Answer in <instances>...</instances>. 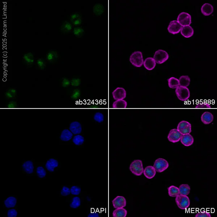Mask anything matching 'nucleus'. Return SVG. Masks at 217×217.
<instances>
[{"instance_id":"nucleus-1","label":"nucleus","mask_w":217,"mask_h":217,"mask_svg":"<svg viewBox=\"0 0 217 217\" xmlns=\"http://www.w3.org/2000/svg\"><path fill=\"white\" fill-rule=\"evenodd\" d=\"M129 169L134 175L138 176H141L144 170L142 161L140 160H134L130 164Z\"/></svg>"},{"instance_id":"nucleus-2","label":"nucleus","mask_w":217,"mask_h":217,"mask_svg":"<svg viewBox=\"0 0 217 217\" xmlns=\"http://www.w3.org/2000/svg\"><path fill=\"white\" fill-rule=\"evenodd\" d=\"M175 198L176 204L179 209L185 210L189 207L190 202L187 196L179 194Z\"/></svg>"},{"instance_id":"nucleus-3","label":"nucleus","mask_w":217,"mask_h":217,"mask_svg":"<svg viewBox=\"0 0 217 217\" xmlns=\"http://www.w3.org/2000/svg\"><path fill=\"white\" fill-rule=\"evenodd\" d=\"M130 61L131 63L136 67L142 66L144 63L142 52L140 51L134 52L130 56Z\"/></svg>"},{"instance_id":"nucleus-4","label":"nucleus","mask_w":217,"mask_h":217,"mask_svg":"<svg viewBox=\"0 0 217 217\" xmlns=\"http://www.w3.org/2000/svg\"><path fill=\"white\" fill-rule=\"evenodd\" d=\"M175 92L178 99L181 101H187L190 97V92L187 87L178 86L176 89Z\"/></svg>"},{"instance_id":"nucleus-5","label":"nucleus","mask_w":217,"mask_h":217,"mask_svg":"<svg viewBox=\"0 0 217 217\" xmlns=\"http://www.w3.org/2000/svg\"><path fill=\"white\" fill-rule=\"evenodd\" d=\"M153 167L155 168L156 172L160 173L167 170L169 167V164L165 159L160 158L155 161Z\"/></svg>"},{"instance_id":"nucleus-6","label":"nucleus","mask_w":217,"mask_h":217,"mask_svg":"<svg viewBox=\"0 0 217 217\" xmlns=\"http://www.w3.org/2000/svg\"><path fill=\"white\" fill-rule=\"evenodd\" d=\"M177 130L182 135L190 134L191 132V125L189 122L182 121L178 124Z\"/></svg>"},{"instance_id":"nucleus-7","label":"nucleus","mask_w":217,"mask_h":217,"mask_svg":"<svg viewBox=\"0 0 217 217\" xmlns=\"http://www.w3.org/2000/svg\"><path fill=\"white\" fill-rule=\"evenodd\" d=\"M169 58L168 54L164 50L157 51L154 54V59L157 63L159 64L164 63Z\"/></svg>"},{"instance_id":"nucleus-8","label":"nucleus","mask_w":217,"mask_h":217,"mask_svg":"<svg viewBox=\"0 0 217 217\" xmlns=\"http://www.w3.org/2000/svg\"><path fill=\"white\" fill-rule=\"evenodd\" d=\"M182 27L189 26L191 23V15L187 13H180L177 18V21Z\"/></svg>"},{"instance_id":"nucleus-9","label":"nucleus","mask_w":217,"mask_h":217,"mask_svg":"<svg viewBox=\"0 0 217 217\" xmlns=\"http://www.w3.org/2000/svg\"><path fill=\"white\" fill-rule=\"evenodd\" d=\"M182 135L177 129H173L170 130L168 136V139L169 142L176 143L180 140Z\"/></svg>"},{"instance_id":"nucleus-10","label":"nucleus","mask_w":217,"mask_h":217,"mask_svg":"<svg viewBox=\"0 0 217 217\" xmlns=\"http://www.w3.org/2000/svg\"><path fill=\"white\" fill-rule=\"evenodd\" d=\"M112 94L114 99L116 100H123L126 97V92L123 88H117Z\"/></svg>"},{"instance_id":"nucleus-11","label":"nucleus","mask_w":217,"mask_h":217,"mask_svg":"<svg viewBox=\"0 0 217 217\" xmlns=\"http://www.w3.org/2000/svg\"><path fill=\"white\" fill-rule=\"evenodd\" d=\"M182 27L176 20L171 21L168 27V30L169 33L175 35L179 33L182 29Z\"/></svg>"},{"instance_id":"nucleus-12","label":"nucleus","mask_w":217,"mask_h":217,"mask_svg":"<svg viewBox=\"0 0 217 217\" xmlns=\"http://www.w3.org/2000/svg\"><path fill=\"white\" fill-rule=\"evenodd\" d=\"M113 207L115 208H123L126 205V201L124 197L121 196H117L112 201Z\"/></svg>"},{"instance_id":"nucleus-13","label":"nucleus","mask_w":217,"mask_h":217,"mask_svg":"<svg viewBox=\"0 0 217 217\" xmlns=\"http://www.w3.org/2000/svg\"><path fill=\"white\" fill-rule=\"evenodd\" d=\"M180 141L183 145L186 147H189L193 145L194 142V139L190 134L182 135Z\"/></svg>"},{"instance_id":"nucleus-14","label":"nucleus","mask_w":217,"mask_h":217,"mask_svg":"<svg viewBox=\"0 0 217 217\" xmlns=\"http://www.w3.org/2000/svg\"><path fill=\"white\" fill-rule=\"evenodd\" d=\"M143 173L147 179H151L155 176L156 171L153 166H148L144 169Z\"/></svg>"},{"instance_id":"nucleus-15","label":"nucleus","mask_w":217,"mask_h":217,"mask_svg":"<svg viewBox=\"0 0 217 217\" xmlns=\"http://www.w3.org/2000/svg\"><path fill=\"white\" fill-rule=\"evenodd\" d=\"M69 130L75 135L79 134L82 131V127L79 122L75 121L72 122L69 125Z\"/></svg>"},{"instance_id":"nucleus-16","label":"nucleus","mask_w":217,"mask_h":217,"mask_svg":"<svg viewBox=\"0 0 217 217\" xmlns=\"http://www.w3.org/2000/svg\"><path fill=\"white\" fill-rule=\"evenodd\" d=\"M213 116L212 114L209 112H205L202 115V122L205 125H209L212 123L213 120Z\"/></svg>"},{"instance_id":"nucleus-17","label":"nucleus","mask_w":217,"mask_h":217,"mask_svg":"<svg viewBox=\"0 0 217 217\" xmlns=\"http://www.w3.org/2000/svg\"><path fill=\"white\" fill-rule=\"evenodd\" d=\"M181 34L186 38H189L194 34V30L190 26L183 27L181 30Z\"/></svg>"},{"instance_id":"nucleus-18","label":"nucleus","mask_w":217,"mask_h":217,"mask_svg":"<svg viewBox=\"0 0 217 217\" xmlns=\"http://www.w3.org/2000/svg\"><path fill=\"white\" fill-rule=\"evenodd\" d=\"M144 66L148 70H152L155 68L156 62L154 58L149 57L146 59L143 63Z\"/></svg>"},{"instance_id":"nucleus-19","label":"nucleus","mask_w":217,"mask_h":217,"mask_svg":"<svg viewBox=\"0 0 217 217\" xmlns=\"http://www.w3.org/2000/svg\"><path fill=\"white\" fill-rule=\"evenodd\" d=\"M213 11V7L209 3H205L201 8V12L205 16H208L212 14Z\"/></svg>"},{"instance_id":"nucleus-20","label":"nucleus","mask_w":217,"mask_h":217,"mask_svg":"<svg viewBox=\"0 0 217 217\" xmlns=\"http://www.w3.org/2000/svg\"><path fill=\"white\" fill-rule=\"evenodd\" d=\"M58 58V54L55 51H51L49 52L46 55V60L50 63H53L55 62Z\"/></svg>"},{"instance_id":"nucleus-21","label":"nucleus","mask_w":217,"mask_h":217,"mask_svg":"<svg viewBox=\"0 0 217 217\" xmlns=\"http://www.w3.org/2000/svg\"><path fill=\"white\" fill-rule=\"evenodd\" d=\"M23 59L27 65H32L35 62L34 56L30 52L25 54L23 56Z\"/></svg>"},{"instance_id":"nucleus-22","label":"nucleus","mask_w":217,"mask_h":217,"mask_svg":"<svg viewBox=\"0 0 217 217\" xmlns=\"http://www.w3.org/2000/svg\"><path fill=\"white\" fill-rule=\"evenodd\" d=\"M73 134L70 130L64 129L62 132L60 137L61 140L64 142L68 141L72 139Z\"/></svg>"},{"instance_id":"nucleus-23","label":"nucleus","mask_w":217,"mask_h":217,"mask_svg":"<svg viewBox=\"0 0 217 217\" xmlns=\"http://www.w3.org/2000/svg\"><path fill=\"white\" fill-rule=\"evenodd\" d=\"M58 165V162L55 159H52L47 161L46 165V167L49 171L52 172L54 171V168L57 167Z\"/></svg>"},{"instance_id":"nucleus-24","label":"nucleus","mask_w":217,"mask_h":217,"mask_svg":"<svg viewBox=\"0 0 217 217\" xmlns=\"http://www.w3.org/2000/svg\"><path fill=\"white\" fill-rule=\"evenodd\" d=\"M127 213V210L123 208H116L113 212V216L114 217H126Z\"/></svg>"},{"instance_id":"nucleus-25","label":"nucleus","mask_w":217,"mask_h":217,"mask_svg":"<svg viewBox=\"0 0 217 217\" xmlns=\"http://www.w3.org/2000/svg\"><path fill=\"white\" fill-rule=\"evenodd\" d=\"M179 194L188 196L190 192V187L187 184L181 185L179 187Z\"/></svg>"},{"instance_id":"nucleus-26","label":"nucleus","mask_w":217,"mask_h":217,"mask_svg":"<svg viewBox=\"0 0 217 217\" xmlns=\"http://www.w3.org/2000/svg\"><path fill=\"white\" fill-rule=\"evenodd\" d=\"M168 190L169 196L171 197H176L179 194V188L175 186H169Z\"/></svg>"},{"instance_id":"nucleus-27","label":"nucleus","mask_w":217,"mask_h":217,"mask_svg":"<svg viewBox=\"0 0 217 217\" xmlns=\"http://www.w3.org/2000/svg\"><path fill=\"white\" fill-rule=\"evenodd\" d=\"M179 86L187 87L189 86L190 82V79L189 76H182L179 78Z\"/></svg>"},{"instance_id":"nucleus-28","label":"nucleus","mask_w":217,"mask_h":217,"mask_svg":"<svg viewBox=\"0 0 217 217\" xmlns=\"http://www.w3.org/2000/svg\"><path fill=\"white\" fill-rule=\"evenodd\" d=\"M24 170L27 173L31 174L33 172L34 167L33 162L28 161L24 163L23 165Z\"/></svg>"},{"instance_id":"nucleus-29","label":"nucleus","mask_w":217,"mask_h":217,"mask_svg":"<svg viewBox=\"0 0 217 217\" xmlns=\"http://www.w3.org/2000/svg\"><path fill=\"white\" fill-rule=\"evenodd\" d=\"M169 87L172 89H176L179 86V80L174 77H171L168 79Z\"/></svg>"},{"instance_id":"nucleus-30","label":"nucleus","mask_w":217,"mask_h":217,"mask_svg":"<svg viewBox=\"0 0 217 217\" xmlns=\"http://www.w3.org/2000/svg\"><path fill=\"white\" fill-rule=\"evenodd\" d=\"M70 21L74 25H79L81 24V19L80 15L75 13L71 16Z\"/></svg>"},{"instance_id":"nucleus-31","label":"nucleus","mask_w":217,"mask_h":217,"mask_svg":"<svg viewBox=\"0 0 217 217\" xmlns=\"http://www.w3.org/2000/svg\"><path fill=\"white\" fill-rule=\"evenodd\" d=\"M127 102L124 100H118L113 103V108H126L127 106Z\"/></svg>"},{"instance_id":"nucleus-32","label":"nucleus","mask_w":217,"mask_h":217,"mask_svg":"<svg viewBox=\"0 0 217 217\" xmlns=\"http://www.w3.org/2000/svg\"><path fill=\"white\" fill-rule=\"evenodd\" d=\"M16 198L13 197L8 198L6 201H4L5 206L6 207L8 208L14 207L16 204Z\"/></svg>"},{"instance_id":"nucleus-33","label":"nucleus","mask_w":217,"mask_h":217,"mask_svg":"<svg viewBox=\"0 0 217 217\" xmlns=\"http://www.w3.org/2000/svg\"><path fill=\"white\" fill-rule=\"evenodd\" d=\"M72 27L70 23L67 21H64L61 26V30L64 33H69L72 30Z\"/></svg>"},{"instance_id":"nucleus-34","label":"nucleus","mask_w":217,"mask_h":217,"mask_svg":"<svg viewBox=\"0 0 217 217\" xmlns=\"http://www.w3.org/2000/svg\"><path fill=\"white\" fill-rule=\"evenodd\" d=\"M72 141L76 145H82L84 141V137L82 136L78 135L75 136L73 139Z\"/></svg>"},{"instance_id":"nucleus-35","label":"nucleus","mask_w":217,"mask_h":217,"mask_svg":"<svg viewBox=\"0 0 217 217\" xmlns=\"http://www.w3.org/2000/svg\"><path fill=\"white\" fill-rule=\"evenodd\" d=\"M104 11V7L102 5L96 4L94 7V12L96 15H100Z\"/></svg>"},{"instance_id":"nucleus-36","label":"nucleus","mask_w":217,"mask_h":217,"mask_svg":"<svg viewBox=\"0 0 217 217\" xmlns=\"http://www.w3.org/2000/svg\"><path fill=\"white\" fill-rule=\"evenodd\" d=\"M81 204L80 199L78 197H75L73 198L72 202L70 204L71 207L73 208H77L80 206Z\"/></svg>"},{"instance_id":"nucleus-37","label":"nucleus","mask_w":217,"mask_h":217,"mask_svg":"<svg viewBox=\"0 0 217 217\" xmlns=\"http://www.w3.org/2000/svg\"><path fill=\"white\" fill-rule=\"evenodd\" d=\"M94 119L96 122L99 123H101L104 121V116L102 113L100 112L96 113L95 114Z\"/></svg>"},{"instance_id":"nucleus-38","label":"nucleus","mask_w":217,"mask_h":217,"mask_svg":"<svg viewBox=\"0 0 217 217\" xmlns=\"http://www.w3.org/2000/svg\"><path fill=\"white\" fill-rule=\"evenodd\" d=\"M84 30L81 27H76L74 29L73 33L76 37H80L83 35Z\"/></svg>"},{"instance_id":"nucleus-39","label":"nucleus","mask_w":217,"mask_h":217,"mask_svg":"<svg viewBox=\"0 0 217 217\" xmlns=\"http://www.w3.org/2000/svg\"><path fill=\"white\" fill-rule=\"evenodd\" d=\"M37 64L39 68L41 70H44L46 66L45 61L42 58H39L37 59Z\"/></svg>"},{"instance_id":"nucleus-40","label":"nucleus","mask_w":217,"mask_h":217,"mask_svg":"<svg viewBox=\"0 0 217 217\" xmlns=\"http://www.w3.org/2000/svg\"><path fill=\"white\" fill-rule=\"evenodd\" d=\"M37 172L38 177L40 178H43L46 175V172L44 168L42 167H38L37 168Z\"/></svg>"},{"instance_id":"nucleus-41","label":"nucleus","mask_w":217,"mask_h":217,"mask_svg":"<svg viewBox=\"0 0 217 217\" xmlns=\"http://www.w3.org/2000/svg\"><path fill=\"white\" fill-rule=\"evenodd\" d=\"M71 193L72 195H78L81 192L80 188L77 186H73L70 189Z\"/></svg>"},{"instance_id":"nucleus-42","label":"nucleus","mask_w":217,"mask_h":217,"mask_svg":"<svg viewBox=\"0 0 217 217\" xmlns=\"http://www.w3.org/2000/svg\"><path fill=\"white\" fill-rule=\"evenodd\" d=\"M196 108H211V106L206 102H201L196 105Z\"/></svg>"},{"instance_id":"nucleus-43","label":"nucleus","mask_w":217,"mask_h":217,"mask_svg":"<svg viewBox=\"0 0 217 217\" xmlns=\"http://www.w3.org/2000/svg\"><path fill=\"white\" fill-rule=\"evenodd\" d=\"M196 217H211L210 213L207 212H200L196 213L195 216Z\"/></svg>"},{"instance_id":"nucleus-44","label":"nucleus","mask_w":217,"mask_h":217,"mask_svg":"<svg viewBox=\"0 0 217 217\" xmlns=\"http://www.w3.org/2000/svg\"><path fill=\"white\" fill-rule=\"evenodd\" d=\"M70 190L66 186H64L61 192V194L63 196H66L70 194Z\"/></svg>"},{"instance_id":"nucleus-45","label":"nucleus","mask_w":217,"mask_h":217,"mask_svg":"<svg viewBox=\"0 0 217 217\" xmlns=\"http://www.w3.org/2000/svg\"><path fill=\"white\" fill-rule=\"evenodd\" d=\"M18 213L16 210L11 209L8 212V217H16Z\"/></svg>"},{"instance_id":"nucleus-46","label":"nucleus","mask_w":217,"mask_h":217,"mask_svg":"<svg viewBox=\"0 0 217 217\" xmlns=\"http://www.w3.org/2000/svg\"><path fill=\"white\" fill-rule=\"evenodd\" d=\"M70 83V81L69 80V79L66 78H64L63 79L62 81V85L63 87H67V86L69 85Z\"/></svg>"},{"instance_id":"nucleus-47","label":"nucleus","mask_w":217,"mask_h":217,"mask_svg":"<svg viewBox=\"0 0 217 217\" xmlns=\"http://www.w3.org/2000/svg\"><path fill=\"white\" fill-rule=\"evenodd\" d=\"M17 107V104L15 101H11L8 103L7 106L8 108H15Z\"/></svg>"},{"instance_id":"nucleus-48","label":"nucleus","mask_w":217,"mask_h":217,"mask_svg":"<svg viewBox=\"0 0 217 217\" xmlns=\"http://www.w3.org/2000/svg\"><path fill=\"white\" fill-rule=\"evenodd\" d=\"M80 80L79 79H74L71 81V83L73 86H78L79 84Z\"/></svg>"},{"instance_id":"nucleus-49","label":"nucleus","mask_w":217,"mask_h":217,"mask_svg":"<svg viewBox=\"0 0 217 217\" xmlns=\"http://www.w3.org/2000/svg\"><path fill=\"white\" fill-rule=\"evenodd\" d=\"M8 91L10 92V93L14 97H15L16 94V89H11L8 90Z\"/></svg>"},{"instance_id":"nucleus-50","label":"nucleus","mask_w":217,"mask_h":217,"mask_svg":"<svg viewBox=\"0 0 217 217\" xmlns=\"http://www.w3.org/2000/svg\"><path fill=\"white\" fill-rule=\"evenodd\" d=\"M5 95H6V97L8 98V99H13V98H14L13 95L8 91H7L6 93H5Z\"/></svg>"},{"instance_id":"nucleus-51","label":"nucleus","mask_w":217,"mask_h":217,"mask_svg":"<svg viewBox=\"0 0 217 217\" xmlns=\"http://www.w3.org/2000/svg\"><path fill=\"white\" fill-rule=\"evenodd\" d=\"M79 93L78 91L77 90L75 91L73 93V94H72V97L75 99V98L78 97V96H79Z\"/></svg>"},{"instance_id":"nucleus-52","label":"nucleus","mask_w":217,"mask_h":217,"mask_svg":"<svg viewBox=\"0 0 217 217\" xmlns=\"http://www.w3.org/2000/svg\"><path fill=\"white\" fill-rule=\"evenodd\" d=\"M88 217H99V215L98 214V213H90V214L89 215V216H88Z\"/></svg>"}]
</instances>
